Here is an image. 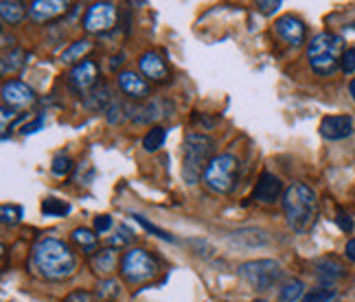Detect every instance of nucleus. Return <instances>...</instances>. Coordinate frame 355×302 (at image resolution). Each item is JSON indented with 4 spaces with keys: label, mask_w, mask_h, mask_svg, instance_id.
<instances>
[{
    "label": "nucleus",
    "mask_w": 355,
    "mask_h": 302,
    "mask_svg": "<svg viewBox=\"0 0 355 302\" xmlns=\"http://www.w3.org/2000/svg\"><path fill=\"white\" fill-rule=\"evenodd\" d=\"M33 269L46 281H64L77 269V256L60 239L44 237L33 245L31 252Z\"/></svg>",
    "instance_id": "obj_1"
},
{
    "label": "nucleus",
    "mask_w": 355,
    "mask_h": 302,
    "mask_svg": "<svg viewBox=\"0 0 355 302\" xmlns=\"http://www.w3.org/2000/svg\"><path fill=\"white\" fill-rule=\"evenodd\" d=\"M285 222L294 232H307L316 224L318 217V197L313 188L305 182H292L281 197Z\"/></svg>",
    "instance_id": "obj_2"
},
{
    "label": "nucleus",
    "mask_w": 355,
    "mask_h": 302,
    "mask_svg": "<svg viewBox=\"0 0 355 302\" xmlns=\"http://www.w3.org/2000/svg\"><path fill=\"white\" fill-rule=\"evenodd\" d=\"M345 39L329 33V31H322L318 35H313L307 44V60L311 71L320 75V77H329L334 75L340 64H343V55H345Z\"/></svg>",
    "instance_id": "obj_3"
},
{
    "label": "nucleus",
    "mask_w": 355,
    "mask_h": 302,
    "mask_svg": "<svg viewBox=\"0 0 355 302\" xmlns=\"http://www.w3.org/2000/svg\"><path fill=\"white\" fill-rule=\"evenodd\" d=\"M215 143L211 136L191 132L184 136V162H182V177L187 184H198L200 177L209 167V156L213 154Z\"/></svg>",
    "instance_id": "obj_4"
},
{
    "label": "nucleus",
    "mask_w": 355,
    "mask_h": 302,
    "mask_svg": "<svg viewBox=\"0 0 355 302\" xmlns=\"http://www.w3.org/2000/svg\"><path fill=\"white\" fill-rule=\"evenodd\" d=\"M239 278L252 287L254 292H268L283 278V267L272 258H259V260H245L237 267Z\"/></svg>",
    "instance_id": "obj_5"
},
{
    "label": "nucleus",
    "mask_w": 355,
    "mask_h": 302,
    "mask_svg": "<svg viewBox=\"0 0 355 302\" xmlns=\"http://www.w3.org/2000/svg\"><path fill=\"white\" fill-rule=\"evenodd\" d=\"M239 160L233 154H217L204 171V184L215 193H230L237 184Z\"/></svg>",
    "instance_id": "obj_6"
},
{
    "label": "nucleus",
    "mask_w": 355,
    "mask_h": 302,
    "mask_svg": "<svg viewBox=\"0 0 355 302\" xmlns=\"http://www.w3.org/2000/svg\"><path fill=\"white\" fill-rule=\"evenodd\" d=\"M156 274H158V265L147 250L132 248L125 252V256L121 260V276L132 285H141V283L152 281Z\"/></svg>",
    "instance_id": "obj_7"
},
{
    "label": "nucleus",
    "mask_w": 355,
    "mask_h": 302,
    "mask_svg": "<svg viewBox=\"0 0 355 302\" xmlns=\"http://www.w3.org/2000/svg\"><path fill=\"white\" fill-rule=\"evenodd\" d=\"M116 5L112 3H94L84 16V29L88 33H107L116 24Z\"/></svg>",
    "instance_id": "obj_8"
},
{
    "label": "nucleus",
    "mask_w": 355,
    "mask_h": 302,
    "mask_svg": "<svg viewBox=\"0 0 355 302\" xmlns=\"http://www.w3.org/2000/svg\"><path fill=\"white\" fill-rule=\"evenodd\" d=\"M97 77H99V66L92 60H84L73 68L71 75H68V84H71L75 92L86 94L97 86Z\"/></svg>",
    "instance_id": "obj_9"
},
{
    "label": "nucleus",
    "mask_w": 355,
    "mask_h": 302,
    "mask_svg": "<svg viewBox=\"0 0 355 302\" xmlns=\"http://www.w3.org/2000/svg\"><path fill=\"white\" fill-rule=\"evenodd\" d=\"M353 132L355 125L349 114H334L320 121V136L324 141H345Z\"/></svg>",
    "instance_id": "obj_10"
},
{
    "label": "nucleus",
    "mask_w": 355,
    "mask_h": 302,
    "mask_svg": "<svg viewBox=\"0 0 355 302\" xmlns=\"http://www.w3.org/2000/svg\"><path fill=\"white\" fill-rule=\"evenodd\" d=\"M275 31H277V35L283 39L285 44H290V46H294V48L303 46L305 35H307L305 24L300 22L296 16H281V18L275 22Z\"/></svg>",
    "instance_id": "obj_11"
},
{
    "label": "nucleus",
    "mask_w": 355,
    "mask_h": 302,
    "mask_svg": "<svg viewBox=\"0 0 355 302\" xmlns=\"http://www.w3.org/2000/svg\"><path fill=\"white\" fill-rule=\"evenodd\" d=\"M35 101V92L22 81H5L3 84V103L7 107H29Z\"/></svg>",
    "instance_id": "obj_12"
},
{
    "label": "nucleus",
    "mask_w": 355,
    "mask_h": 302,
    "mask_svg": "<svg viewBox=\"0 0 355 302\" xmlns=\"http://www.w3.org/2000/svg\"><path fill=\"white\" fill-rule=\"evenodd\" d=\"M116 84L121 88V92L125 94L128 99L141 101L149 97V84L147 79H143L141 75H136L134 71H121L116 75Z\"/></svg>",
    "instance_id": "obj_13"
},
{
    "label": "nucleus",
    "mask_w": 355,
    "mask_h": 302,
    "mask_svg": "<svg viewBox=\"0 0 355 302\" xmlns=\"http://www.w3.org/2000/svg\"><path fill=\"white\" fill-rule=\"evenodd\" d=\"M281 193H285L283 190V182H281V177H277L275 173H270V171H263L261 175H259V182L254 186V199L257 202H261V204H275Z\"/></svg>",
    "instance_id": "obj_14"
},
{
    "label": "nucleus",
    "mask_w": 355,
    "mask_h": 302,
    "mask_svg": "<svg viewBox=\"0 0 355 302\" xmlns=\"http://www.w3.org/2000/svg\"><path fill=\"white\" fill-rule=\"evenodd\" d=\"M313 269H316L320 285H327V287H334L338 281H343L347 276L345 265L340 263L336 256H322L318 260H313Z\"/></svg>",
    "instance_id": "obj_15"
},
{
    "label": "nucleus",
    "mask_w": 355,
    "mask_h": 302,
    "mask_svg": "<svg viewBox=\"0 0 355 302\" xmlns=\"http://www.w3.org/2000/svg\"><path fill=\"white\" fill-rule=\"evenodd\" d=\"M171 103L169 101H162V99H152L147 101L143 107H136V114H134V123L136 125H152V123L160 121V118H167L171 116Z\"/></svg>",
    "instance_id": "obj_16"
},
{
    "label": "nucleus",
    "mask_w": 355,
    "mask_h": 302,
    "mask_svg": "<svg viewBox=\"0 0 355 302\" xmlns=\"http://www.w3.org/2000/svg\"><path fill=\"white\" fill-rule=\"evenodd\" d=\"M139 68L149 81H165L169 75L165 60H162V55H158L156 51H145L139 57Z\"/></svg>",
    "instance_id": "obj_17"
},
{
    "label": "nucleus",
    "mask_w": 355,
    "mask_h": 302,
    "mask_svg": "<svg viewBox=\"0 0 355 302\" xmlns=\"http://www.w3.org/2000/svg\"><path fill=\"white\" fill-rule=\"evenodd\" d=\"M66 3L62 0H35V3L29 5V18L35 22H49L55 20L58 16L66 11Z\"/></svg>",
    "instance_id": "obj_18"
},
{
    "label": "nucleus",
    "mask_w": 355,
    "mask_h": 302,
    "mask_svg": "<svg viewBox=\"0 0 355 302\" xmlns=\"http://www.w3.org/2000/svg\"><path fill=\"white\" fill-rule=\"evenodd\" d=\"M112 101H114L112 90L105 84L94 86L90 92L84 94V105L90 109V112H107V107H110Z\"/></svg>",
    "instance_id": "obj_19"
},
{
    "label": "nucleus",
    "mask_w": 355,
    "mask_h": 302,
    "mask_svg": "<svg viewBox=\"0 0 355 302\" xmlns=\"http://www.w3.org/2000/svg\"><path fill=\"white\" fill-rule=\"evenodd\" d=\"M116 263H119V254L114 248H103V250H97L92 256H90V265L92 269L99 274V276L107 278L110 274L116 269Z\"/></svg>",
    "instance_id": "obj_20"
},
{
    "label": "nucleus",
    "mask_w": 355,
    "mask_h": 302,
    "mask_svg": "<svg viewBox=\"0 0 355 302\" xmlns=\"http://www.w3.org/2000/svg\"><path fill=\"white\" fill-rule=\"evenodd\" d=\"M230 241L239 245V248H261V245L268 243V235L259 228H243V230L233 232Z\"/></svg>",
    "instance_id": "obj_21"
},
{
    "label": "nucleus",
    "mask_w": 355,
    "mask_h": 302,
    "mask_svg": "<svg viewBox=\"0 0 355 302\" xmlns=\"http://www.w3.org/2000/svg\"><path fill=\"white\" fill-rule=\"evenodd\" d=\"M134 114H136V107H132L125 101L114 97V101L110 103V107H107V112H105V118L110 125H119V123H123V121L134 118Z\"/></svg>",
    "instance_id": "obj_22"
},
{
    "label": "nucleus",
    "mask_w": 355,
    "mask_h": 302,
    "mask_svg": "<svg viewBox=\"0 0 355 302\" xmlns=\"http://www.w3.org/2000/svg\"><path fill=\"white\" fill-rule=\"evenodd\" d=\"M0 16L7 24H20L26 16V9L18 0H3L0 3Z\"/></svg>",
    "instance_id": "obj_23"
},
{
    "label": "nucleus",
    "mask_w": 355,
    "mask_h": 302,
    "mask_svg": "<svg viewBox=\"0 0 355 302\" xmlns=\"http://www.w3.org/2000/svg\"><path fill=\"white\" fill-rule=\"evenodd\" d=\"M73 241L79 245L81 250H84L86 254H90V252H97V245H99V237L94 235L92 230H88V228H77V230H73Z\"/></svg>",
    "instance_id": "obj_24"
},
{
    "label": "nucleus",
    "mask_w": 355,
    "mask_h": 302,
    "mask_svg": "<svg viewBox=\"0 0 355 302\" xmlns=\"http://www.w3.org/2000/svg\"><path fill=\"white\" fill-rule=\"evenodd\" d=\"M92 48V42L90 39H75V42L68 46V48H64V53H62V62L64 64H75V62H79L84 55L88 53Z\"/></svg>",
    "instance_id": "obj_25"
},
{
    "label": "nucleus",
    "mask_w": 355,
    "mask_h": 302,
    "mask_svg": "<svg viewBox=\"0 0 355 302\" xmlns=\"http://www.w3.org/2000/svg\"><path fill=\"white\" fill-rule=\"evenodd\" d=\"M165 141H167V130L160 125H154L143 136V149L149 151V154H154V151H158L162 145H165Z\"/></svg>",
    "instance_id": "obj_26"
},
{
    "label": "nucleus",
    "mask_w": 355,
    "mask_h": 302,
    "mask_svg": "<svg viewBox=\"0 0 355 302\" xmlns=\"http://www.w3.org/2000/svg\"><path fill=\"white\" fill-rule=\"evenodd\" d=\"M281 302H298L305 298V283L298 281V278H292L290 283H285L281 287V294H279Z\"/></svg>",
    "instance_id": "obj_27"
},
{
    "label": "nucleus",
    "mask_w": 355,
    "mask_h": 302,
    "mask_svg": "<svg viewBox=\"0 0 355 302\" xmlns=\"http://www.w3.org/2000/svg\"><path fill=\"white\" fill-rule=\"evenodd\" d=\"M26 62V53L22 48H13L11 53H5L3 55V75H11L20 71Z\"/></svg>",
    "instance_id": "obj_28"
},
{
    "label": "nucleus",
    "mask_w": 355,
    "mask_h": 302,
    "mask_svg": "<svg viewBox=\"0 0 355 302\" xmlns=\"http://www.w3.org/2000/svg\"><path fill=\"white\" fill-rule=\"evenodd\" d=\"M40 208H42L46 217H64L71 213V204H66L64 199H58V197H46Z\"/></svg>",
    "instance_id": "obj_29"
},
{
    "label": "nucleus",
    "mask_w": 355,
    "mask_h": 302,
    "mask_svg": "<svg viewBox=\"0 0 355 302\" xmlns=\"http://www.w3.org/2000/svg\"><path fill=\"white\" fill-rule=\"evenodd\" d=\"M119 292H121V285L116 281L103 278V281H99L97 292H94V294H97V298H101V300H114L119 296Z\"/></svg>",
    "instance_id": "obj_30"
},
{
    "label": "nucleus",
    "mask_w": 355,
    "mask_h": 302,
    "mask_svg": "<svg viewBox=\"0 0 355 302\" xmlns=\"http://www.w3.org/2000/svg\"><path fill=\"white\" fill-rule=\"evenodd\" d=\"M334 298H336L334 287L320 285V287H316V290H311L309 294H305L303 302H331Z\"/></svg>",
    "instance_id": "obj_31"
},
{
    "label": "nucleus",
    "mask_w": 355,
    "mask_h": 302,
    "mask_svg": "<svg viewBox=\"0 0 355 302\" xmlns=\"http://www.w3.org/2000/svg\"><path fill=\"white\" fill-rule=\"evenodd\" d=\"M134 219H136V222H139L147 232H152V235H156L158 239H162V241H169V243H173L175 241V237L173 235H169V232L167 230H162V228H158V226H154L152 222H147V219L143 217V215H139V213H134L132 215Z\"/></svg>",
    "instance_id": "obj_32"
},
{
    "label": "nucleus",
    "mask_w": 355,
    "mask_h": 302,
    "mask_svg": "<svg viewBox=\"0 0 355 302\" xmlns=\"http://www.w3.org/2000/svg\"><path fill=\"white\" fill-rule=\"evenodd\" d=\"M51 171L53 175H58V177H64L73 171V160L64 156V154H58L55 158H53V164H51Z\"/></svg>",
    "instance_id": "obj_33"
},
{
    "label": "nucleus",
    "mask_w": 355,
    "mask_h": 302,
    "mask_svg": "<svg viewBox=\"0 0 355 302\" xmlns=\"http://www.w3.org/2000/svg\"><path fill=\"white\" fill-rule=\"evenodd\" d=\"M0 215H3V222L5 224H20L22 222V217H24V213H22V208L20 206H16V204H5L3 206V211H0Z\"/></svg>",
    "instance_id": "obj_34"
},
{
    "label": "nucleus",
    "mask_w": 355,
    "mask_h": 302,
    "mask_svg": "<svg viewBox=\"0 0 355 302\" xmlns=\"http://www.w3.org/2000/svg\"><path fill=\"white\" fill-rule=\"evenodd\" d=\"M44 123H46V118H44V114H37L33 121H29V123H24V125L20 127V134L22 136H29V134H35V132H40L44 127Z\"/></svg>",
    "instance_id": "obj_35"
},
{
    "label": "nucleus",
    "mask_w": 355,
    "mask_h": 302,
    "mask_svg": "<svg viewBox=\"0 0 355 302\" xmlns=\"http://www.w3.org/2000/svg\"><path fill=\"white\" fill-rule=\"evenodd\" d=\"M132 241V232L125 228V226H119V235H114V237H110V245L114 248H123V245H128Z\"/></svg>",
    "instance_id": "obj_36"
},
{
    "label": "nucleus",
    "mask_w": 355,
    "mask_h": 302,
    "mask_svg": "<svg viewBox=\"0 0 355 302\" xmlns=\"http://www.w3.org/2000/svg\"><path fill=\"white\" fill-rule=\"evenodd\" d=\"M279 7H283L281 0H259L257 3V9L263 13V16H272V13H277Z\"/></svg>",
    "instance_id": "obj_37"
},
{
    "label": "nucleus",
    "mask_w": 355,
    "mask_h": 302,
    "mask_svg": "<svg viewBox=\"0 0 355 302\" xmlns=\"http://www.w3.org/2000/svg\"><path fill=\"white\" fill-rule=\"evenodd\" d=\"M340 68H343V71H345L347 75L355 73V46H351V48L345 51V55H343V64H340Z\"/></svg>",
    "instance_id": "obj_38"
},
{
    "label": "nucleus",
    "mask_w": 355,
    "mask_h": 302,
    "mask_svg": "<svg viewBox=\"0 0 355 302\" xmlns=\"http://www.w3.org/2000/svg\"><path fill=\"white\" fill-rule=\"evenodd\" d=\"M336 224L343 232H353V219L343 208H338V213H336Z\"/></svg>",
    "instance_id": "obj_39"
},
{
    "label": "nucleus",
    "mask_w": 355,
    "mask_h": 302,
    "mask_svg": "<svg viewBox=\"0 0 355 302\" xmlns=\"http://www.w3.org/2000/svg\"><path fill=\"white\" fill-rule=\"evenodd\" d=\"M110 228H112V217L110 215L94 217V232H97V235H103V232H107Z\"/></svg>",
    "instance_id": "obj_40"
},
{
    "label": "nucleus",
    "mask_w": 355,
    "mask_h": 302,
    "mask_svg": "<svg viewBox=\"0 0 355 302\" xmlns=\"http://www.w3.org/2000/svg\"><path fill=\"white\" fill-rule=\"evenodd\" d=\"M345 256L351 260V263H355V239H351V241L345 245Z\"/></svg>",
    "instance_id": "obj_41"
},
{
    "label": "nucleus",
    "mask_w": 355,
    "mask_h": 302,
    "mask_svg": "<svg viewBox=\"0 0 355 302\" xmlns=\"http://www.w3.org/2000/svg\"><path fill=\"white\" fill-rule=\"evenodd\" d=\"M68 302H90V294H84V292H77L68 298Z\"/></svg>",
    "instance_id": "obj_42"
},
{
    "label": "nucleus",
    "mask_w": 355,
    "mask_h": 302,
    "mask_svg": "<svg viewBox=\"0 0 355 302\" xmlns=\"http://www.w3.org/2000/svg\"><path fill=\"white\" fill-rule=\"evenodd\" d=\"M123 64V55H119V57H112L110 60V66H112V71H116V68Z\"/></svg>",
    "instance_id": "obj_43"
},
{
    "label": "nucleus",
    "mask_w": 355,
    "mask_h": 302,
    "mask_svg": "<svg viewBox=\"0 0 355 302\" xmlns=\"http://www.w3.org/2000/svg\"><path fill=\"white\" fill-rule=\"evenodd\" d=\"M349 94H351V99L355 101V77L351 79V84H349Z\"/></svg>",
    "instance_id": "obj_44"
},
{
    "label": "nucleus",
    "mask_w": 355,
    "mask_h": 302,
    "mask_svg": "<svg viewBox=\"0 0 355 302\" xmlns=\"http://www.w3.org/2000/svg\"><path fill=\"white\" fill-rule=\"evenodd\" d=\"M254 302H266V300H254Z\"/></svg>",
    "instance_id": "obj_45"
}]
</instances>
